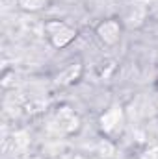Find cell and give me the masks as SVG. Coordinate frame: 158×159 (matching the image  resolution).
Here are the masks:
<instances>
[{
	"label": "cell",
	"mask_w": 158,
	"mask_h": 159,
	"mask_svg": "<svg viewBox=\"0 0 158 159\" xmlns=\"http://www.w3.org/2000/svg\"><path fill=\"white\" fill-rule=\"evenodd\" d=\"M99 32H101L102 39H106L108 43H114V41L117 39V35H119V28H117L116 22H106V24H102Z\"/></svg>",
	"instance_id": "cell-1"
},
{
	"label": "cell",
	"mask_w": 158,
	"mask_h": 159,
	"mask_svg": "<svg viewBox=\"0 0 158 159\" xmlns=\"http://www.w3.org/2000/svg\"><path fill=\"white\" fill-rule=\"evenodd\" d=\"M21 4L24 6V7H39V4H41V0H21Z\"/></svg>",
	"instance_id": "cell-2"
}]
</instances>
